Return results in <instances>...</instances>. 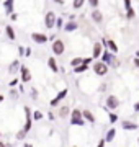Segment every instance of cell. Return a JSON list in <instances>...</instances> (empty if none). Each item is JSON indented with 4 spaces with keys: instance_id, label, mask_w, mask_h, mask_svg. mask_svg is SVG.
<instances>
[{
    "instance_id": "6da1fadb",
    "label": "cell",
    "mask_w": 139,
    "mask_h": 147,
    "mask_svg": "<svg viewBox=\"0 0 139 147\" xmlns=\"http://www.w3.org/2000/svg\"><path fill=\"white\" fill-rule=\"evenodd\" d=\"M70 124H74V126H85V119H84L80 110L70 111Z\"/></svg>"
},
{
    "instance_id": "7a4b0ae2",
    "label": "cell",
    "mask_w": 139,
    "mask_h": 147,
    "mask_svg": "<svg viewBox=\"0 0 139 147\" xmlns=\"http://www.w3.org/2000/svg\"><path fill=\"white\" fill-rule=\"evenodd\" d=\"M102 61H103V64L105 65H111V67H118V59L113 56L111 53H108V49H105L103 51V54H102Z\"/></svg>"
},
{
    "instance_id": "3957f363",
    "label": "cell",
    "mask_w": 139,
    "mask_h": 147,
    "mask_svg": "<svg viewBox=\"0 0 139 147\" xmlns=\"http://www.w3.org/2000/svg\"><path fill=\"white\" fill-rule=\"evenodd\" d=\"M53 53L56 54V56H61V54L64 53V41H61V39H54V42H53Z\"/></svg>"
},
{
    "instance_id": "277c9868",
    "label": "cell",
    "mask_w": 139,
    "mask_h": 147,
    "mask_svg": "<svg viewBox=\"0 0 139 147\" xmlns=\"http://www.w3.org/2000/svg\"><path fill=\"white\" fill-rule=\"evenodd\" d=\"M44 25H46L48 30L54 28V25H56V15H54V11H48L46 13V16H44Z\"/></svg>"
},
{
    "instance_id": "5b68a950",
    "label": "cell",
    "mask_w": 139,
    "mask_h": 147,
    "mask_svg": "<svg viewBox=\"0 0 139 147\" xmlns=\"http://www.w3.org/2000/svg\"><path fill=\"white\" fill-rule=\"evenodd\" d=\"M105 103H107V108H110V110H116L118 106H119V100H118V96H115V95L107 96Z\"/></svg>"
},
{
    "instance_id": "8992f818",
    "label": "cell",
    "mask_w": 139,
    "mask_h": 147,
    "mask_svg": "<svg viewBox=\"0 0 139 147\" xmlns=\"http://www.w3.org/2000/svg\"><path fill=\"white\" fill-rule=\"evenodd\" d=\"M93 72L96 75H107L108 74V65H105L103 62H95L93 64Z\"/></svg>"
},
{
    "instance_id": "52a82bcc",
    "label": "cell",
    "mask_w": 139,
    "mask_h": 147,
    "mask_svg": "<svg viewBox=\"0 0 139 147\" xmlns=\"http://www.w3.org/2000/svg\"><path fill=\"white\" fill-rule=\"evenodd\" d=\"M67 93H69V90H67V88L61 90V92H59V93H57V96H56L54 100H51V106H57L59 103H61V100H62L64 96H67Z\"/></svg>"
},
{
    "instance_id": "ba28073f",
    "label": "cell",
    "mask_w": 139,
    "mask_h": 147,
    "mask_svg": "<svg viewBox=\"0 0 139 147\" xmlns=\"http://www.w3.org/2000/svg\"><path fill=\"white\" fill-rule=\"evenodd\" d=\"M25 113H26V124H25V127H23V131L28 132L30 129H31V116H33V111L28 108V106H25Z\"/></svg>"
},
{
    "instance_id": "9c48e42d",
    "label": "cell",
    "mask_w": 139,
    "mask_h": 147,
    "mask_svg": "<svg viewBox=\"0 0 139 147\" xmlns=\"http://www.w3.org/2000/svg\"><path fill=\"white\" fill-rule=\"evenodd\" d=\"M31 39L34 42H38V44H44V42L48 41V36H46V34H43V33H33Z\"/></svg>"
},
{
    "instance_id": "30bf717a",
    "label": "cell",
    "mask_w": 139,
    "mask_h": 147,
    "mask_svg": "<svg viewBox=\"0 0 139 147\" xmlns=\"http://www.w3.org/2000/svg\"><path fill=\"white\" fill-rule=\"evenodd\" d=\"M121 127L126 129V131H136V129H138V124L133 123V121H123V123H121Z\"/></svg>"
},
{
    "instance_id": "8fae6325",
    "label": "cell",
    "mask_w": 139,
    "mask_h": 147,
    "mask_svg": "<svg viewBox=\"0 0 139 147\" xmlns=\"http://www.w3.org/2000/svg\"><path fill=\"white\" fill-rule=\"evenodd\" d=\"M20 70H22V80H23V82H30V80H31L30 69L25 67V65H22V67H20Z\"/></svg>"
},
{
    "instance_id": "7c38bea8",
    "label": "cell",
    "mask_w": 139,
    "mask_h": 147,
    "mask_svg": "<svg viewBox=\"0 0 139 147\" xmlns=\"http://www.w3.org/2000/svg\"><path fill=\"white\" fill-rule=\"evenodd\" d=\"M92 20L95 21V23H102L103 21V15L98 8H96V10H92Z\"/></svg>"
},
{
    "instance_id": "4fadbf2b",
    "label": "cell",
    "mask_w": 139,
    "mask_h": 147,
    "mask_svg": "<svg viewBox=\"0 0 139 147\" xmlns=\"http://www.w3.org/2000/svg\"><path fill=\"white\" fill-rule=\"evenodd\" d=\"M102 51H103L102 42H95V44H93V59L100 57V54H102Z\"/></svg>"
},
{
    "instance_id": "5bb4252c",
    "label": "cell",
    "mask_w": 139,
    "mask_h": 147,
    "mask_svg": "<svg viewBox=\"0 0 139 147\" xmlns=\"http://www.w3.org/2000/svg\"><path fill=\"white\" fill-rule=\"evenodd\" d=\"M48 65H49V69H51L54 74H57V72H59L57 62H56V59H54V57H49V59H48Z\"/></svg>"
},
{
    "instance_id": "9a60e30c",
    "label": "cell",
    "mask_w": 139,
    "mask_h": 147,
    "mask_svg": "<svg viewBox=\"0 0 139 147\" xmlns=\"http://www.w3.org/2000/svg\"><path fill=\"white\" fill-rule=\"evenodd\" d=\"M82 116H84V119L90 121V123H95V116H93V113H92V111L84 110V111H82Z\"/></svg>"
},
{
    "instance_id": "2e32d148",
    "label": "cell",
    "mask_w": 139,
    "mask_h": 147,
    "mask_svg": "<svg viewBox=\"0 0 139 147\" xmlns=\"http://www.w3.org/2000/svg\"><path fill=\"white\" fill-rule=\"evenodd\" d=\"M69 115H70L69 106H61V110H59V118H62V119H65V118H67Z\"/></svg>"
},
{
    "instance_id": "e0dca14e",
    "label": "cell",
    "mask_w": 139,
    "mask_h": 147,
    "mask_svg": "<svg viewBox=\"0 0 139 147\" xmlns=\"http://www.w3.org/2000/svg\"><path fill=\"white\" fill-rule=\"evenodd\" d=\"M20 69V61H13L10 64V67H8V72L10 74H16V70Z\"/></svg>"
},
{
    "instance_id": "ac0fdd59",
    "label": "cell",
    "mask_w": 139,
    "mask_h": 147,
    "mask_svg": "<svg viewBox=\"0 0 139 147\" xmlns=\"http://www.w3.org/2000/svg\"><path fill=\"white\" fill-rule=\"evenodd\" d=\"M5 33H7V36H8V39H11V41H15V38H16V34H15V31H13V28L8 25V26L5 28Z\"/></svg>"
},
{
    "instance_id": "d6986e66",
    "label": "cell",
    "mask_w": 139,
    "mask_h": 147,
    "mask_svg": "<svg viewBox=\"0 0 139 147\" xmlns=\"http://www.w3.org/2000/svg\"><path fill=\"white\" fill-rule=\"evenodd\" d=\"M64 30L65 31H74V30H77V23L75 21H67L64 25Z\"/></svg>"
},
{
    "instance_id": "ffe728a7",
    "label": "cell",
    "mask_w": 139,
    "mask_h": 147,
    "mask_svg": "<svg viewBox=\"0 0 139 147\" xmlns=\"http://www.w3.org/2000/svg\"><path fill=\"white\" fill-rule=\"evenodd\" d=\"M3 7H5V11L7 13H13V2L11 0H7V2H3Z\"/></svg>"
},
{
    "instance_id": "44dd1931",
    "label": "cell",
    "mask_w": 139,
    "mask_h": 147,
    "mask_svg": "<svg viewBox=\"0 0 139 147\" xmlns=\"http://www.w3.org/2000/svg\"><path fill=\"white\" fill-rule=\"evenodd\" d=\"M115 136H116V131H115V129H110V131L107 132V137H105V142H111L113 139H115Z\"/></svg>"
},
{
    "instance_id": "7402d4cb",
    "label": "cell",
    "mask_w": 139,
    "mask_h": 147,
    "mask_svg": "<svg viewBox=\"0 0 139 147\" xmlns=\"http://www.w3.org/2000/svg\"><path fill=\"white\" fill-rule=\"evenodd\" d=\"M105 46H108V47H110V51H111V53H118V46H116V42H115V41H111V39H108Z\"/></svg>"
},
{
    "instance_id": "603a6c76",
    "label": "cell",
    "mask_w": 139,
    "mask_h": 147,
    "mask_svg": "<svg viewBox=\"0 0 139 147\" xmlns=\"http://www.w3.org/2000/svg\"><path fill=\"white\" fill-rule=\"evenodd\" d=\"M82 64H84V57H75V59L70 61V65H72V67H79Z\"/></svg>"
},
{
    "instance_id": "cb8c5ba5",
    "label": "cell",
    "mask_w": 139,
    "mask_h": 147,
    "mask_svg": "<svg viewBox=\"0 0 139 147\" xmlns=\"http://www.w3.org/2000/svg\"><path fill=\"white\" fill-rule=\"evenodd\" d=\"M87 69H88V67H87L85 64H82V65H79V67H74V72L75 74H80V72H85Z\"/></svg>"
},
{
    "instance_id": "d4e9b609",
    "label": "cell",
    "mask_w": 139,
    "mask_h": 147,
    "mask_svg": "<svg viewBox=\"0 0 139 147\" xmlns=\"http://www.w3.org/2000/svg\"><path fill=\"white\" fill-rule=\"evenodd\" d=\"M41 118H43V113H41V111H33V119H41Z\"/></svg>"
},
{
    "instance_id": "484cf974",
    "label": "cell",
    "mask_w": 139,
    "mask_h": 147,
    "mask_svg": "<svg viewBox=\"0 0 139 147\" xmlns=\"http://www.w3.org/2000/svg\"><path fill=\"white\" fill-rule=\"evenodd\" d=\"M72 5H74V8H80V7L84 5V0H74Z\"/></svg>"
},
{
    "instance_id": "4316f807",
    "label": "cell",
    "mask_w": 139,
    "mask_h": 147,
    "mask_svg": "<svg viewBox=\"0 0 139 147\" xmlns=\"http://www.w3.org/2000/svg\"><path fill=\"white\" fill-rule=\"evenodd\" d=\"M25 136H26V132L23 131V129L16 132V139H20V141H22V139H25Z\"/></svg>"
},
{
    "instance_id": "83f0119b",
    "label": "cell",
    "mask_w": 139,
    "mask_h": 147,
    "mask_svg": "<svg viewBox=\"0 0 139 147\" xmlns=\"http://www.w3.org/2000/svg\"><path fill=\"white\" fill-rule=\"evenodd\" d=\"M56 26L62 28V26H64V20H62V18H56Z\"/></svg>"
},
{
    "instance_id": "f1b7e54d",
    "label": "cell",
    "mask_w": 139,
    "mask_h": 147,
    "mask_svg": "<svg viewBox=\"0 0 139 147\" xmlns=\"http://www.w3.org/2000/svg\"><path fill=\"white\" fill-rule=\"evenodd\" d=\"M98 3H100L98 0H90V7L92 8H95V10H96V7H98Z\"/></svg>"
},
{
    "instance_id": "f546056e",
    "label": "cell",
    "mask_w": 139,
    "mask_h": 147,
    "mask_svg": "<svg viewBox=\"0 0 139 147\" xmlns=\"http://www.w3.org/2000/svg\"><path fill=\"white\" fill-rule=\"evenodd\" d=\"M116 119H118V116L115 115V113H111V115H110V121H111V123H115Z\"/></svg>"
},
{
    "instance_id": "4dcf8cb0",
    "label": "cell",
    "mask_w": 139,
    "mask_h": 147,
    "mask_svg": "<svg viewBox=\"0 0 139 147\" xmlns=\"http://www.w3.org/2000/svg\"><path fill=\"white\" fill-rule=\"evenodd\" d=\"M126 16H128L129 20H131V18L134 16V11H133V10H128V13H126Z\"/></svg>"
},
{
    "instance_id": "1f68e13d",
    "label": "cell",
    "mask_w": 139,
    "mask_h": 147,
    "mask_svg": "<svg viewBox=\"0 0 139 147\" xmlns=\"http://www.w3.org/2000/svg\"><path fill=\"white\" fill-rule=\"evenodd\" d=\"M124 7H126V10H131V2L126 0V2H124Z\"/></svg>"
},
{
    "instance_id": "d6a6232c",
    "label": "cell",
    "mask_w": 139,
    "mask_h": 147,
    "mask_svg": "<svg viewBox=\"0 0 139 147\" xmlns=\"http://www.w3.org/2000/svg\"><path fill=\"white\" fill-rule=\"evenodd\" d=\"M96 147H105V139H102V141L98 142V146H96Z\"/></svg>"
},
{
    "instance_id": "836d02e7",
    "label": "cell",
    "mask_w": 139,
    "mask_h": 147,
    "mask_svg": "<svg viewBox=\"0 0 139 147\" xmlns=\"http://www.w3.org/2000/svg\"><path fill=\"white\" fill-rule=\"evenodd\" d=\"M30 54H31V49H30V47H26V49H25V56H30Z\"/></svg>"
},
{
    "instance_id": "e575fe53",
    "label": "cell",
    "mask_w": 139,
    "mask_h": 147,
    "mask_svg": "<svg viewBox=\"0 0 139 147\" xmlns=\"http://www.w3.org/2000/svg\"><path fill=\"white\" fill-rule=\"evenodd\" d=\"M18 53H20V54H25V47L20 46V47H18Z\"/></svg>"
},
{
    "instance_id": "d590c367",
    "label": "cell",
    "mask_w": 139,
    "mask_h": 147,
    "mask_svg": "<svg viewBox=\"0 0 139 147\" xmlns=\"http://www.w3.org/2000/svg\"><path fill=\"white\" fill-rule=\"evenodd\" d=\"M105 88H107V84H102V85H100V92H105Z\"/></svg>"
},
{
    "instance_id": "8d00e7d4",
    "label": "cell",
    "mask_w": 139,
    "mask_h": 147,
    "mask_svg": "<svg viewBox=\"0 0 139 147\" xmlns=\"http://www.w3.org/2000/svg\"><path fill=\"white\" fill-rule=\"evenodd\" d=\"M16 82H18V80H11V82H10V87H15V85H16Z\"/></svg>"
},
{
    "instance_id": "74e56055",
    "label": "cell",
    "mask_w": 139,
    "mask_h": 147,
    "mask_svg": "<svg viewBox=\"0 0 139 147\" xmlns=\"http://www.w3.org/2000/svg\"><path fill=\"white\" fill-rule=\"evenodd\" d=\"M10 95H11V96H16V95H18V93H16V92H15V90H13V88H11V90H10Z\"/></svg>"
},
{
    "instance_id": "f35d334b",
    "label": "cell",
    "mask_w": 139,
    "mask_h": 147,
    "mask_svg": "<svg viewBox=\"0 0 139 147\" xmlns=\"http://www.w3.org/2000/svg\"><path fill=\"white\" fill-rule=\"evenodd\" d=\"M16 18H18V15H16V13H11V20L15 21V20H16Z\"/></svg>"
},
{
    "instance_id": "ab89813d",
    "label": "cell",
    "mask_w": 139,
    "mask_h": 147,
    "mask_svg": "<svg viewBox=\"0 0 139 147\" xmlns=\"http://www.w3.org/2000/svg\"><path fill=\"white\" fill-rule=\"evenodd\" d=\"M134 111H139V103H136V105H134Z\"/></svg>"
},
{
    "instance_id": "60d3db41",
    "label": "cell",
    "mask_w": 139,
    "mask_h": 147,
    "mask_svg": "<svg viewBox=\"0 0 139 147\" xmlns=\"http://www.w3.org/2000/svg\"><path fill=\"white\" fill-rule=\"evenodd\" d=\"M134 64H136V67H139V59H134Z\"/></svg>"
},
{
    "instance_id": "b9f144b4",
    "label": "cell",
    "mask_w": 139,
    "mask_h": 147,
    "mask_svg": "<svg viewBox=\"0 0 139 147\" xmlns=\"http://www.w3.org/2000/svg\"><path fill=\"white\" fill-rule=\"evenodd\" d=\"M0 147H5V144H3L2 141H0Z\"/></svg>"
},
{
    "instance_id": "7bdbcfd3",
    "label": "cell",
    "mask_w": 139,
    "mask_h": 147,
    "mask_svg": "<svg viewBox=\"0 0 139 147\" xmlns=\"http://www.w3.org/2000/svg\"><path fill=\"white\" fill-rule=\"evenodd\" d=\"M25 147H33L31 144H25Z\"/></svg>"
},
{
    "instance_id": "ee69618b",
    "label": "cell",
    "mask_w": 139,
    "mask_h": 147,
    "mask_svg": "<svg viewBox=\"0 0 139 147\" xmlns=\"http://www.w3.org/2000/svg\"><path fill=\"white\" fill-rule=\"evenodd\" d=\"M2 101H3V96H2V95H0V103H2Z\"/></svg>"
},
{
    "instance_id": "f6af8a7d",
    "label": "cell",
    "mask_w": 139,
    "mask_h": 147,
    "mask_svg": "<svg viewBox=\"0 0 139 147\" xmlns=\"http://www.w3.org/2000/svg\"><path fill=\"white\" fill-rule=\"evenodd\" d=\"M138 142H139V137H138Z\"/></svg>"
},
{
    "instance_id": "bcb514c9",
    "label": "cell",
    "mask_w": 139,
    "mask_h": 147,
    "mask_svg": "<svg viewBox=\"0 0 139 147\" xmlns=\"http://www.w3.org/2000/svg\"><path fill=\"white\" fill-rule=\"evenodd\" d=\"M0 136H2V134H0Z\"/></svg>"
},
{
    "instance_id": "7dc6e473",
    "label": "cell",
    "mask_w": 139,
    "mask_h": 147,
    "mask_svg": "<svg viewBox=\"0 0 139 147\" xmlns=\"http://www.w3.org/2000/svg\"><path fill=\"white\" fill-rule=\"evenodd\" d=\"M74 147H75V146H74Z\"/></svg>"
}]
</instances>
